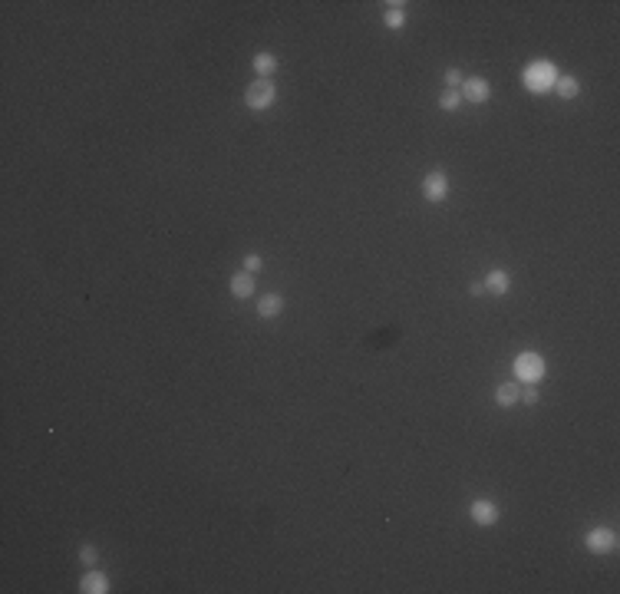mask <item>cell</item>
<instances>
[{
  "instance_id": "7",
  "label": "cell",
  "mask_w": 620,
  "mask_h": 594,
  "mask_svg": "<svg viewBox=\"0 0 620 594\" xmlns=\"http://www.w3.org/2000/svg\"><path fill=\"white\" fill-rule=\"evenodd\" d=\"M459 93H462V99H468V103H489L492 99V83L485 79V76H466Z\"/></svg>"
},
{
  "instance_id": "1",
  "label": "cell",
  "mask_w": 620,
  "mask_h": 594,
  "mask_svg": "<svg viewBox=\"0 0 620 594\" xmlns=\"http://www.w3.org/2000/svg\"><path fill=\"white\" fill-rule=\"evenodd\" d=\"M558 70L551 60H534V63H528L522 70V86L528 89V93H534V96H544V93H551L558 83Z\"/></svg>"
},
{
  "instance_id": "18",
  "label": "cell",
  "mask_w": 620,
  "mask_h": 594,
  "mask_svg": "<svg viewBox=\"0 0 620 594\" xmlns=\"http://www.w3.org/2000/svg\"><path fill=\"white\" fill-rule=\"evenodd\" d=\"M442 79H446V86H449V89H456V86H462V79H466V76H462V70H459V66H449Z\"/></svg>"
},
{
  "instance_id": "8",
  "label": "cell",
  "mask_w": 620,
  "mask_h": 594,
  "mask_svg": "<svg viewBox=\"0 0 620 594\" xmlns=\"http://www.w3.org/2000/svg\"><path fill=\"white\" fill-rule=\"evenodd\" d=\"M518 400H522V383H518V380H508V383H499V387H495V403H499L501 410L518 406Z\"/></svg>"
},
{
  "instance_id": "11",
  "label": "cell",
  "mask_w": 620,
  "mask_h": 594,
  "mask_svg": "<svg viewBox=\"0 0 620 594\" xmlns=\"http://www.w3.org/2000/svg\"><path fill=\"white\" fill-rule=\"evenodd\" d=\"M79 591L83 594H109V578L103 572H96V568H89V572L83 574V581H79Z\"/></svg>"
},
{
  "instance_id": "16",
  "label": "cell",
  "mask_w": 620,
  "mask_h": 594,
  "mask_svg": "<svg viewBox=\"0 0 620 594\" xmlns=\"http://www.w3.org/2000/svg\"><path fill=\"white\" fill-rule=\"evenodd\" d=\"M459 106H462V93H459V89H442V96H439V109L456 112Z\"/></svg>"
},
{
  "instance_id": "14",
  "label": "cell",
  "mask_w": 620,
  "mask_h": 594,
  "mask_svg": "<svg viewBox=\"0 0 620 594\" xmlns=\"http://www.w3.org/2000/svg\"><path fill=\"white\" fill-rule=\"evenodd\" d=\"M277 314H284V297L281 294H264V297H258V317L271 321V317H277Z\"/></svg>"
},
{
  "instance_id": "19",
  "label": "cell",
  "mask_w": 620,
  "mask_h": 594,
  "mask_svg": "<svg viewBox=\"0 0 620 594\" xmlns=\"http://www.w3.org/2000/svg\"><path fill=\"white\" fill-rule=\"evenodd\" d=\"M518 403H525V406H534V403H538V389L534 387H525L522 389V400Z\"/></svg>"
},
{
  "instance_id": "6",
  "label": "cell",
  "mask_w": 620,
  "mask_h": 594,
  "mask_svg": "<svg viewBox=\"0 0 620 594\" xmlns=\"http://www.w3.org/2000/svg\"><path fill=\"white\" fill-rule=\"evenodd\" d=\"M468 515H472V522H475V525L489 529V525H495V522L501 519V508L495 505L492 498H475V502L468 505Z\"/></svg>"
},
{
  "instance_id": "5",
  "label": "cell",
  "mask_w": 620,
  "mask_h": 594,
  "mask_svg": "<svg viewBox=\"0 0 620 594\" xmlns=\"http://www.w3.org/2000/svg\"><path fill=\"white\" fill-rule=\"evenodd\" d=\"M584 545H588L591 555H607V551L617 548V535H614V529H607V525H598V529H591L588 535H584Z\"/></svg>"
},
{
  "instance_id": "17",
  "label": "cell",
  "mask_w": 620,
  "mask_h": 594,
  "mask_svg": "<svg viewBox=\"0 0 620 594\" xmlns=\"http://www.w3.org/2000/svg\"><path fill=\"white\" fill-rule=\"evenodd\" d=\"M79 562L86 564V568H93V564L99 562V548H96V545H89V541H86V545H79Z\"/></svg>"
},
{
  "instance_id": "12",
  "label": "cell",
  "mask_w": 620,
  "mask_h": 594,
  "mask_svg": "<svg viewBox=\"0 0 620 594\" xmlns=\"http://www.w3.org/2000/svg\"><path fill=\"white\" fill-rule=\"evenodd\" d=\"M251 66H254V73L261 76V79H271V73H277V56H274L271 50H258L254 60H251Z\"/></svg>"
},
{
  "instance_id": "13",
  "label": "cell",
  "mask_w": 620,
  "mask_h": 594,
  "mask_svg": "<svg viewBox=\"0 0 620 594\" xmlns=\"http://www.w3.org/2000/svg\"><path fill=\"white\" fill-rule=\"evenodd\" d=\"M383 7H386V11H383V23H386V27H390V30H403L406 27V4L403 0H393V4H383Z\"/></svg>"
},
{
  "instance_id": "3",
  "label": "cell",
  "mask_w": 620,
  "mask_h": 594,
  "mask_svg": "<svg viewBox=\"0 0 620 594\" xmlns=\"http://www.w3.org/2000/svg\"><path fill=\"white\" fill-rule=\"evenodd\" d=\"M274 99H277V86H274L271 79H261V76H258L254 83H248V89H244V106L254 109V112L271 109Z\"/></svg>"
},
{
  "instance_id": "9",
  "label": "cell",
  "mask_w": 620,
  "mask_h": 594,
  "mask_svg": "<svg viewBox=\"0 0 620 594\" xmlns=\"http://www.w3.org/2000/svg\"><path fill=\"white\" fill-rule=\"evenodd\" d=\"M231 297H238V301H248V297H254V288H258V281H254V274H248V271H238V274H231Z\"/></svg>"
},
{
  "instance_id": "20",
  "label": "cell",
  "mask_w": 620,
  "mask_h": 594,
  "mask_svg": "<svg viewBox=\"0 0 620 594\" xmlns=\"http://www.w3.org/2000/svg\"><path fill=\"white\" fill-rule=\"evenodd\" d=\"M244 271H248V274L261 271V254H248V258H244Z\"/></svg>"
},
{
  "instance_id": "4",
  "label": "cell",
  "mask_w": 620,
  "mask_h": 594,
  "mask_svg": "<svg viewBox=\"0 0 620 594\" xmlns=\"http://www.w3.org/2000/svg\"><path fill=\"white\" fill-rule=\"evenodd\" d=\"M423 195H426V202H433V205H442L449 198V175L442 172V169H435V172H429L423 179Z\"/></svg>"
},
{
  "instance_id": "2",
  "label": "cell",
  "mask_w": 620,
  "mask_h": 594,
  "mask_svg": "<svg viewBox=\"0 0 620 594\" xmlns=\"http://www.w3.org/2000/svg\"><path fill=\"white\" fill-rule=\"evenodd\" d=\"M515 377H518V383H525V387H534V383H541L544 373H548V363H544V356L541 354H532V350H525V354L515 356Z\"/></svg>"
},
{
  "instance_id": "15",
  "label": "cell",
  "mask_w": 620,
  "mask_h": 594,
  "mask_svg": "<svg viewBox=\"0 0 620 594\" xmlns=\"http://www.w3.org/2000/svg\"><path fill=\"white\" fill-rule=\"evenodd\" d=\"M551 93H558L561 99L581 96V79H577V76H558V83H555V89H551Z\"/></svg>"
},
{
  "instance_id": "10",
  "label": "cell",
  "mask_w": 620,
  "mask_h": 594,
  "mask_svg": "<svg viewBox=\"0 0 620 594\" xmlns=\"http://www.w3.org/2000/svg\"><path fill=\"white\" fill-rule=\"evenodd\" d=\"M485 294H495V297H501V294H508V288H512V278H508V271L505 268H495L485 274Z\"/></svg>"
},
{
  "instance_id": "21",
  "label": "cell",
  "mask_w": 620,
  "mask_h": 594,
  "mask_svg": "<svg viewBox=\"0 0 620 594\" xmlns=\"http://www.w3.org/2000/svg\"><path fill=\"white\" fill-rule=\"evenodd\" d=\"M468 294H472V297H482V294H485V284H482V281H472V284H468Z\"/></svg>"
}]
</instances>
